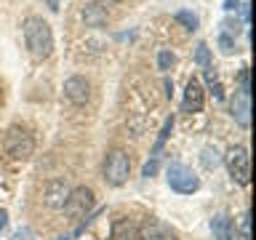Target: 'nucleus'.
I'll list each match as a JSON object with an SVG mask.
<instances>
[{
  "instance_id": "1",
  "label": "nucleus",
  "mask_w": 256,
  "mask_h": 240,
  "mask_svg": "<svg viewBox=\"0 0 256 240\" xmlns=\"http://www.w3.org/2000/svg\"><path fill=\"white\" fill-rule=\"evenodd\" d=\"M24 30V40H27V48L32 54V59L43 62L51 56L54 51V32H51V24L46 19H40V16H27L22 24Z\"/></svg>"
},
{
  "instance_id": "2",
  "label": "nucleus",
  "mask_w": 256,
  "mask_h": 240,
  "mask_svg": "<svg viewBox=\"0 0 256 240\" xmlns=\"http://www.w3.org/2000/svg\"><path fill=\"white\" fill-rule=\"evenodd\" d=\"M32 152H35V139H32V134L27 128L22 126H11L6 134V155L14 158V160H27L32 158Z\"/></svg>"
},
{
  "instance_id": "3",
  "label": "nucleus",
  "mask_w": 256,
  "mask_h": 240,
  "mask_svg": "<svg viewBox=\"0 0 256 240\" xmlns=\"http://www.w3.org/2000/svg\"><path fill=\"white\" fill-rule=\"evenodd\" d=\"M131 174V160L123 150H110L104 158V182L112 187H123Z\"/></svg>"
},
{
  "instance_id": "4",
  "label": "nucleus",
  "mask_w": 256,
  "mask_h": 240,
  "mask_svg": "<svg viewBox=\"0 0 256 240\" xmlns=\"http://www.w3.org/2000/svg\"><path fill=\"white\" fill-rule=\"evenodd\" d=\"M224 163H227V171L238 184L251 182V155H248V150L243 147V144L230 147L227 155H224Z\"/></svg>"
},
{
  "instance_id": "5",
  "label": "nucleus",
  "mask_w": 256,
  "mask_h": 240,
  "mask_svg": "<svg viewBox=\"0 0 256 240\" xmlns=\"http://www.w3.org/2000/svg\"><path fill=\"white\" fill-rule=\"evenodd\" d=\"M166 179H168V187L176 190V192H182V195H192V192L200 187V179L190 171L187 166H182V163H171V166H168Z\"/></svg>"
},
{
  "instance_id": "6",
  "label": "nucleus",
  "mask_w": 256,
  "mask_h": 240,
  "mask_svg": "<svg viewBox=\"0 0 256 240\" xmlns=\"http://www.w3.org/2000/svg\"><path fill=\"white\" fill-rule=\"evenodd\" d=\"M94 192L88 190V187H75V190H70V195H67V203H64V211H67L72 219H78V216H86L88 211L94 208Z\"/></svg>"
},
{
  "instance_id": "7",
  "label": "nucleus",
  "mask_w": 256,
  "mask_h": 240,
  "mask_svg": "<svg viewBox=\"0 0 256 240\" xmlns=\"http://www.w3.org/2000/svg\"><path fill=\"white\" fill-rule=\"evenodd\" d=\"M64 96L80 107V104H86L91 99V83H88L83 75H72V78L64 80Z\"/></svg>"
},
{
  "instance_id": "8",
  "label": "nucleus",
  "mask_w": 256,
  "mask_h": 240,
  "mask_svg": "<svg viewBox=\"0 0 256 240\" xmlns=\"http://www.w3.org/2000/svg\"><path fill=\"white\" fill-rule=\"evenodd\" d=\"M67 195H70V187L64 179H48L46 187H43V203L48 208H64L67 203Z\"/></svg>"
},
{
  "instance_id": "9",
  "label": "nucleus",
  "mask_w": 256,
  "mask_h": 240,
  "mask_svg": "<svg viewBox=\"0 0 256 240\" xmlns=\"http://www.w3.org/2000/svg\"><path fill=\"white\" fill-rule=\"evenodd\" d=\"M203 104H206V91H203V86L192 78L190 83H187V88H184L182 110L184 112H200V110H203Z\"/></svg>"
},
{
  "instance_id": "10",
  "label": "nucleus",
  "mask_w": 256,
  "mask_h": 240,
  "mask_svg": "<svg viewBox=\"0 0 256 240\" xmlns=\"http://www.w3.org/2000/svg\"><path fill=\"white\" fill-rule=\"evenodd\" d=\"M230 110H232V118H235L240 126H248L251 123V94L238 91L230 102Z\"/></svg>"
},
{
  "instance_id": "11",
  "label": "nucleus",
  "mask_w": 256,
  "mask_h": 240,
  "mask_svg": "<svg viewBox=\"0 0 256 240\" xmlns=\"http://www.w3.org/2000/svg\"><path fill=\"white\" fill-rule=\"evenodd\" d=\"M211 232H214V240H238V230L232 219L227 214H216L211 219Z\"/></svg>"
},
{
  "instance_id": "12",
  "label": "nucleus",
  "mask_w": 256,
  "mask_h": 240,
  "mask_svg": "<svg viewBox=\"0 0 256 240\" xmlns=\"http://www.w3.org/2000/svg\"><path fill=\"white\" fill-rule=\"evenodd\" d=\"M136 235H139V227L131 219H126V216L115 219L110 227V240H136Z\"/></svg>"
},
{
  "instance_id": "13",
  "label": "nucleus",
  "mask_w": 256,
  "mask_h": 240,
  "mask_svg": "<svg viewBox=\"0 0 256 240\" xmlns=\"http://www.w3.org/2000/svg\"><path fill=\"white\" fill-rule=\"evenodd\" d=\"M83 19L88 27H102L104 22H107V8L102 3H86L83 6Z\"/></svg>"
},
{
  "instance_id": "14",
  "label": "nucleus",
  "mask_w": 256,
  "mask_h": 240,
  "mask_svg": "<svg viewBox=\"0 0 256 240\" xmlns=\"http://www.w3.org/2000/svg\"><path fill=\"white\" fill-rule=\"evenodd\" d=\"M142 240H166V230L158 224V219H147L139 230Z\"/></svg>"
},
{
  "instance_id": "15",
  "label": "nucleus",
  "mask_w": 256,
  "mask_h": 240,
  "mask_svg": "<svg viewBox=\"0 0 256 240\" xmlns=\"http://www.w3.org/2000/svg\"><path fill=\"white\" fill-rule=\"evenodd\" d=\"M174 131V115L163 123V131H160V136H158V142H155V150H152V158H158V152L163 150V144H166V139H168V134Z\"/></svg>"
},
{
  "instance_id": "16",
  "label": "nucleus",
  "mask_w": 256,
  "mask_h": 240,
  "mask_svg": "<svg viewBox=\"0 0 256 240\" xmlns=\"http://www.w3.org/2000/svg\"><path fill=\"white\" fill-rule=\"evenodd\" d=\"M195 62H198L203 70L211 67V51H208L206 43H198V48H195Z\"/></svg>"
},
{
  "instance_id": "17",
  "label": "nucleus",
  "mask_w": 256,
  "mask_h": 240,
  "mask_svg": "<svg viewBox=\"0 0 256 240\" xmlns=\"http://www.w3.org/2000/svg\"><path fill=\"white\" fill-rule=\"evenodd\" d=\"M176 22H182L184 27L192 30V32L198 30V16H195V14H190V11H176Z\"/></svg>"
},
{
  "instance_id": "18",
  "label": "nucleus",
  "mask_w": 256,
  "mask_h": 240,
  "mask_svg": "<svg viewBox=\"0 0 256 240\" xmlns=\"http://www.w3.org/2000/svg\"><path fill=\"white\" fill-rule=\"evenodd\" d=\"M219 163H222L219 152H216L214 147H206V150H203V166H206V168H216Z\"/></svg>"
},
{
  "instance_id": "19",
  "label": "nucleus",
  "mask_w": 256,
  "mask_h": 240,
  "mask_svg": "<svg viewBox=\"0 0 256 240\" xmlns=\"http://www.w3.org/2000/svg\"><path fill=\"white\" fill-rule=\"evenodd\" d=\"M174 62H176V59H174V54H171V51H160V54H158V67L163 70V72H166V70H171V67H174Z\"/></svg>"
},
{
  "instance_id": "20",
  "label": "nucleus",
  "mask_w": 256,
  "mask_h": 240,
  "mask_svg": "<svg viewBox=\"0 0 256 240\" xmlns=\"http://www.w3.org/2000/svg\"><path fill=\"white\" fill-rule=\"evenodd\" d=\"M240 91L243 94H251V72H248V67H243L240 70Z\"/></svg>"
},
{
  "instance_id": "21",
  "label": "nucleus",
  "mask_w": 256,
  "mask_h": 240,
  "mask_svg": "<svg viewBox=\"0 0 256 240\" xmlns=\"http://www.w3.org/2000/svg\"><path fill=\"white\" fill-rule=\"evenodd\" d=\"M219 46H222L224 54H232V51H235V40H232L227 32H222V35H219Z\"/></svg>"
},
{
  "instance_id": "22",
  "label": "nucleus",
  "mask_w": 256,
  "mask_h": 240,
  "mask_svg": "<svg viewBox=\"0 0 256 240\" xmlns=\"http://www.w3.org/2000/svg\"><path fill=\"white\" fill-rule=\"evenodd\" d=\"M240 230H243V240H251V214H243Z\"/></svg>"
},
{
  "instance_id": "23",
  "label": "nucleus",
  "mask_w": 256,
  "mask_h": 240,
  "mask_svg": "<svg viewBox=\"0 0 256 240\" xmlns=\"http://www.w3.org/2000/svg\"><path fill=\"white\" fill-rule=\"evenodd\" d=\"M155 171H158V158H152L150 163H144V171H142V174L150 179V176H155Z\"/></svg>"
},
{
  "instance_id": "24",
  "label": "nucleus",
  "mask_w": 256,
  "mask_h": 240,
  "mask_svg": "<svg viewBox=\"0 0 256 240\" xmlns=\"http://www.w3.org/2000/svg\"><path fill=\"white\" fill-rule=\"evenodd\" d=\"M14 240H35V235H32V230H27V227H22L19 232L14 235Z\"/></svg>"
},
{
  "instance_id": "25",
  "label": "nucleus",
  "mask_w": 256,
  "mask_h": 240,
  "mask_svg": "<svg viewBox=\"0 0 256 240\" xmlns=\"http://www.w3.org/2000/svg\"><path fill=\"white\" fill-rule=\"evenodd\" d=\"M211 94L216 96V99H224V91H222V83H219V80H216V83L211 86Z\"/></svg>"
},
{
  "instance_id": "26",
  "label": "nucleus",
  "mask_w": 256,
  "mask_h": 240,
  "mask_svg": "<svg viewBox=\"0 0 256 240\" xmlns=\"http://www.w3.org/2000/svg\"><path fill=\"white\" fill-rule=\"evenodd\" d=\"M8 227V211H6V208H0V232H3Z\"/></svg>"
},
{
  "instance_id": "27",
  "label": "nucleus",
  "mask_w": 256,
  "mask_h": 240,
  "mask_svg": "<svg viewBox=\"0 0 256 240\" xmlns=\"http://www.w3.org/2000/svg\"><path fill=\"white\" fill-rule=\"evenodd\" d=\"M48 3V8H51V11H59V0H46Z\"/></svg>"
},
{
  "instance_id": "28",
  "label": "nucleus",
  "mask_w": 256,
  "mask_h": 240,
  "mask_svg": "<svg viewBox=\"0 0 256 240\" xmlns=\"http://www.w3.org/2000/svg\"><path fill=\"white\" fill-rule=\"evenodd\" d=\"M56 240H72L70 235H59V238H56Z\"/></svg>"
}]
</instances>
